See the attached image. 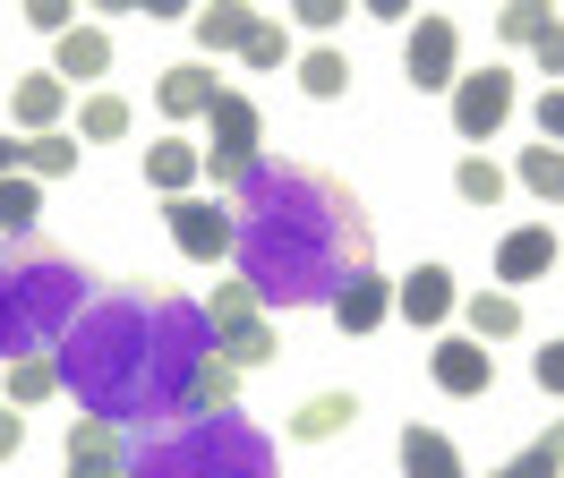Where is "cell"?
<instances>
[{
	"mask_svg": "<svg viewBox=\"0 0 564 478\" xmlns=\"http://www.w3.org/2000/svg\"><path fill=\"white\" fill-rule=\"evenodd\" d=\"M248 222L240 231V257H248V282H257V300H334L343 291V265L334 257H317L308 248V214H325V197H334V180H308V171H248Z\"/></svg>",
	"mask_w": 564,
	"mask_h": 478,
	"instance_id": "1",
	"label": "cell"
},
{
	"mask_svg": "<svg viewBox=\"0 0 564 478\" xmlns=\"http://www.w3.org/2000/svg\"><path fill=\"white\" fill-rule=\"evenodd\" d=\"M77 282H86V273L61 265V257H43V248L0 257V350L26 359L52 325H69V316H77Z\"/></svg>",
	"mask_w": 564,
	"mask_h": 478,
	"instance_id": "2",
	"label": "cell"
},
{
	"mask_svg": "<svg viewBox=\"0 0 564 478\" xmlns=\"http://www.w3.org/2000/svg\"><path fill=\"white\" fill-rule=\"evenodd\" d=\"M145 478H265V444L248 436V427H231V410H223L206 427L154 444V453H145Z\"/></svg>",
	"mask_w": 564,
	"mask_h": 478,
	"instance_id": "3",
	"label": "cell"
},
{
	"mask_svg": "<svg viewBox=\"0 0 564 478\" xmlns=\"http://www.w3.org/2000/svg\"><path fill=\"white\" fill-rule=\"evenodd\" d=\"M163 222H172V248H180V257H197V265H223V257L240 248V222H231V205H223V197H172V205H163Z\"/></svg>",
	"mask_w": 564,
	"mask_h": 478,
	"instance_id": "4",
	"label": "cell"
},
{
	"mask_svg": "<svg viewBox=\"0 0 564 478\" xmlns=\"http://www.w3.org/2000/svg\"><path fill=\"white\" fill-rule=\"evenodd\" d=\"M402 68H411L420 95H454L462 86V26L436 18V9H420V26H411V43H402Z\"/></svg>",
	"mask_w": 564,
	"mask_h": 478,
	"instance_id": "5",
	"label": "cell"
},
{
	"mask_svg": "<svg viewBox=\"0 0 564 478\" xmlns=\"http://www.w3.org/2000/svg\"><path fill=\"white\" fill-rule=\"evenodd\" d=\"M505 120H513V68H470L454 86V129L479 145V137H496Z\"/></svg>",
	"mask_w": 564,
	"mask_h": 478,
	"instance_id": "6",
	"label": "cell"
},
{
	"mask_svg": "<svg viewBox=\"0 0 564 478\" xmlns=\"http://www.w3.org/2000/svg\"><path fill=\"white\" fill-rule=\"evenodd\" d=\"M427 376H436V393H454V402H470V393H488L496 384V350L470 334H445L436 350H427Z\"/></svg>",
	"mask_w": 564,
	"mask_h": 478,
	"instance_id": "7",
	"label": "cell"
},
{
	"mask_svg": "<svg viewBox=\"0 0 564 478\" xmlns=\"http://www.w3.org/2000/svg\"><path fill=\"white\" fill-rule=\"evenodd\" d=\"M69 478H129L120 419H69Z\"/></svg>",
	"mask_w": 564,
	"mask_h": 478,
	"instance_id": "8",
	"label": "cell"
},
{
	"mask_svg": "<svg viewBox=\"0 0 564 478\" xmlns=\"http://www.w3.org/2000/svg\"><path fill=\"white\" fill-rule=\"evenodd\" d=\"M393 316V282L377 265H359V273H343V291H334V325L343 334H377Z\"/></svg>",
	"mask_w": 564,
	"mask_h": 478,
	"instance_id": "9",
	"label": "cell"
},
{
	"mask_svg": "<svg viewBox=\"0 0 564 478\" xmlns=\"http://www.w3.org/2000/svg\"><path fill=\"white\" fill-rule=\"evenodd\" d=\"M154 102H163V120H206L214 102H223V86H214L206 61H180V68L154 77Z\"/></svg>",
	"mask_w": 564,
	"mask_h": 478,
	"instance_id": "10",
	"label": "cell"
},
{
	"mask_svg": "<svg viewBox=\"0 0 564 478\" xmlns=\"http://www.w3.org/2000/svg\"><path fill=\"white\" fill-rule=\"evenodd\" d=\"M393 307H402L411 325H445V316L462 307V291H454V273H445V265H420V273L393 282Z\"/></svg>",
	"mask_w": 564,
	"mask_h": 478,
	"instance_id": "11",
	"label": "cell"
},
{
	"mask_svg": "<svg viewBox=\"0 0 564 478\" xmlns=\"http://www.w3.org/2000/svg\"><path fill=\"white\" fill-rule=\"evenodd\" d=\"M197 180H206V145H188V137L145 145V188H163V197H197Z\"/></svg>",
	"mask_w": 564,
	"mask_h": 478,
	"instance_id": "12",
	"label": "cell"
},
{
	"mask_svg": "<svg viewBox=\"0 0 564 478\" xmlns=\"http://www.w3.org/2000/svg\"><path fill=\"white\" fill-rule=\"evenodd\" d=\"M547 265H556V222H522V231H505V248H496V282H539Z\"/></svg>",
	"mask_w": 564,
	"mask_h": 478,
	"instance_id": "13",
	"label": "cell"
},
{
	"mask_svg": "<svg viewBox=\"0 0 564 478\" xmlns=\"http://www.w3.org/2000/svg\"><path fill=\"white\" fill-rule=\"evenodd\" d=\"M231 402H240V368L223 350H197V368H188V419H223Z\"/></svg>",
	"mask_w": 564,
	"mask_h": 478,
	"instance_id": "14",
	"label": "cell"
},
{
	"mask_svg": "<svg viewBox=\"0 0 564 478\" xmlns=\"http://www.w3.org/2000/svg\"><path fill=\"white\" fill-rule=\"evenodd\" d=\"M104 68H111V34L104 26H69L61 34V52H52V77H61V86H95Z\"/></svg>",
	"mask_w": 564,
	"mask_h": 478,
	"instance_id": "15",
	"label": "cell"
},
{
	"mask_svg": "<svg viewBox=\"0 0 564 478\" xmlns=\"http://www.w3.org/2000/svg\"><path fill=\"white\" fill-rule=\"evenodd\" d=\"M257 18H265V9H248V0H214V9H188V26H197V43H206V52H240L248 34H257Z\"/></svg>",
	"mask_w": 564,
	"mask_h": 478,
	"instance_id": "16",
	"label": "cell"
},
{
	"mask_svg": "<svg viewBox=\"0 0 564 478\" xmlns=\"http://www.w3.org/2000/svg\"><path fill=\"white\" fill-rule=\"evenodd\" d=\"M61 102H69V86L43 68V77H18V95H9V111H18V129L26 137H52V120H61Z\"/></svg>",
	"mask_w": 564,
	"mask_h": 478,
	"instance_id": "17",
	"label": "cell"
},
{
	"mask_svg": "<svg viewBox=\"0 0 564 478\" xmlns=\"http://www.w3.org/2000/svg\"><path fill=\"white\" fill-rule=\"evenodd\" d=\"M359 419V393H308V402L291 410V436L300 444H325V436H343Z\"/></svg>",
	"mask_w": 564,
	"mask_h": 478,
	"instance_id": "18",
	"label": "cell"
},
{
	"mask_svg": "<svg viewBox=\"0 0 564 478\" xmlns=\"http://www.w3.org/2000/svg\"><path fill=\"white\" fill-rule=\"evenodd\" d=\"M393 453H402V478H462V453L436 436V427H402Z\"/></svg>",
	"mask_w": 564,
	"mask_h": 478,
	"instance_id": "19",
	"label": "cell"
},
{
	"mask_svg": "<svg viewBox=\"0 0 564 478\" xmlns=\"http://www.w3.org/2000/svg\"><path fill=\"white\" fill-rule=\"evenodd\" d=\"M462 316H470V341H513L522 334V300H513V291H470Z\"/></svg>",
	"mask_w": 564,
	"mask_h": 478,
	"instance_id": "20",
	"label": "cell"
},
{
	"mask_svg": "<svg viewBox=\"0 0 564 478\" xmlns=\"http://www.w3.org/2000/svg\"><path fill=\"white\" fill-rule=\"evenodd\" d=\"M214 350H223L231 368H265V359H274V325H265V316H231V325H214Z\"/></svg>",
	"mask_w": 564,
	"mask_h": 478,
	"instance_id": "21",
	"label": "cell"
},
{
	"mask_svg": "<svg viewBox=\"0 0 564 478\" xmlns=\"http://www.w3.org/2000/svg\"><path fill=\"white\" fill-rule=\"evenodd\" d=\"M18 171H26V180H69L77 171V137H18Z\"/></svg>",
	"mask_w": 564,
	"mask_h": 478,
	"instance_id": "22",
	"label": "cell"
},
{
	"mask_svg": "<svg viewBox=\"0 0 564 478\" xmlns=\"http://www.w3.org/2000/svg\"><path fill=\"white\" fill-rule=\"evenodd\" d=\"M43 214V180H26V171H9L0 180V239H26Z\"/></svg>",
	"mask_w": 564,
	"mask_h": 478,
	"instance_id": "23",
	"label": "cell"
},
{
	"mask_svg": "<svg viewBox=\"0 0 564 478\" xmlns=\"http://www.w3.org/2000/svg\"><path fill=\"white\" fill-rule=\"evenodd\" d=\"M513 180H522V188H530L539 205H564V145H522Z\"/></svg>",
	"mask_w": 564,
	"mask_h": 478,
	"instance_id": "24",
	"label": "cell"
},
{
	"mask_svg": "<svg viewBox=\"0 0 564 478\" xmlns=\"http://www.w3.org/2000/svg\"><path fill=\"white\" fill-rule=\"evenodd\" d=\"M61 393V359H43V350H26V359H9V402L18 410H35Z\"/></svg>",
	"mask_w": 564,
	"mask_h": 478,
	"instance_id": "25",
	"label": "cell"
},
{
	"mask_svg": "<svg viewBox=\"0 0 564 478\" xmlns=\"http://www.w3.org/2000/svg\"><path fill=\"white\" fill-rule=\"evenodd\" d=\"M351 86V61L334 52V43H317V52H300V95H317V102H334Z\"/></svg>",
	"mask_w": 564,
	"mask_h": 478,
	"instance_id": "26",
	"label": "cell"
},
{
	"mask_svg": "<svg viewBox=\"0 0 564 478\" xmlns=\"http://www.w3.org/2000/svg\"><path fill=\"white\" fill-rule=\"evenodd\" d=\"M77 137H95V145L129 137V102H120V95H86V102H77Z\"/></svg>",
	"mask_w": 564,
	"mask_h": 478,
	"instance_id": "27",
	"label": "cell"
},
{
	"mask_svg": "<svg viewBox=\"0 0 564 478\" xmlns=\"http://www.w3.org/2000/svg\"><path fill=\"white\" fill-rule=\"evenodd\" d=\"M556 26V9H547V0H513V9H496V34H505V43H539V34Z\"/></svg>",
	"mask_w": 564,
	"mask_h": 478,
	"instance_id": "28",
	"label": "cell"
},
{
	"mask_svg": "<svg viewBox=\"0 0 564 478\" xmlns=\"http://www.w3.org/2000/svg\"><path fill=\"white\" fill-rule=\"evenodd\" d=\"M454 188H462V205H496V197H505V171H496L488 154H462Z\"/></svg>",
	"mask_w": 564,
	"mask_h": 478,
	"instance_id": "29",
	"label": "cell"
},
{
	"mask_svg": "<svg viewBox=\"0 0 564 478\" xmlns=\"http://www.w3.org/2000/svg\"><path fill=\"white\" fill-rule=\"evenodd\" d=\"M231 316H257V282H214V325H231Z\"/></svg>",
	"mask_w": 564,
	"mask_h": 478,
	"instance_id": "30",
	"label": "cell"
},
{
	"mask_svg": "<svg viewBox=\"0 0 564 478\" xmlns=\"http://www.w3.org/2000/svg\"><path fill=\"white\" fill-rule=\"evenodd\" d=\"M240 61L248 68H282V26H274V18H257V34L240 43Z\"/></svg>",
	"mask_w": 564,
	"mask_h": 478,
	"instance_id": "31",
	"label": "cell"
},
{
	"mask_svg": "<svg viewBox=\"0 0 564 478\" xmlns=\"http://www.w3.org/2000/svg\"><path fill=\"white\" fill-rule=\"evenodd\" d=\"M26 26H35V34H52V43H61V34H69L77 18H69V0H26Z\"/></svg>",
	"mask_w": 564,
	"mask_h": 478,
	"instance_id": "32",
	"label": "cell"
},
{
	"mask_svg": "<svg viewBox=\"0 0 564 478\" xmlns=\"http://www.w3.org/2000/svg\"><path fill=\"white\" fill-rule=\"evenodd\" d=\"M564 461L556 453H539V444H530V453H513V461H505V470H488V478H556Z\"/></svg>",
	"mask_w": 564,
	"mask_h": 478,
	"instance_id": "33",
	"label": "cell"
},
{
	"mask_svg": "<svg viewBox=\"0 0 564 478\" xmlns=\"http://www.w3.org/2000/svg\"><path fill=\"white\" fill-rule=\"evenodd\" d=\"M530 376H539V393H564V334L547 341L539 359H530Z\"/></svg>",
	"mask_w": 564,
	"mask_h": 478,
	"instance_id": "34",
	"label": "cell"
},
{
	"mask_svg": "<svg viewBox=\"0 0 564 478\" xmlns=\"http://www.w3.org/2000/svg\"><path fill=\"white\" fill-rule=\"evenodd\" d=\"M343 9H351V0H291V18H300L308 34H325L334 18H343Z\"/></svg>",
	"mask_w": 564,
	"mask_h": 478,
	"instance_id": "35",
	"label": "cell"
},
{
	"mask_svg": "<svg viewBox=\"0 0 564 478\" xmlns=\"http://www.w3.org/2000/svg\"><path fill=\"white\" fill-rule=\"evenodd\" d=\"M539 137H547V145H564V86H547V95H539Z\"/></svg>",
	"mask_w": 564,
	"mask_h": 478,
	"instance_id": "36",
	"label": "cell"
},
{
	"mask_svg": "<svg viewBox=\"0 0 564 478\" xmlns=\"http://www.w3.org/2000/svg\"><path fill=\"white\" fill-rule=\"evenodd\" d=\"M530 52H539V68H547V77H564V18H556V26H547V34H539Z\"/></svg>",
	"mask_w": 564,
	"mask_h": 478,
	"instance_id": "37",
	"label": "cell"
},
{
	"mask_svg": "<svg viewBox=\"0 0 564 478\" xmlns=\"http://www.w3.org/2000/svg\"><path fill=\"white\" fill-rule=\"evenodd\" d=\"M18 444H26V419H9V402H0V461H18Z\"/></svg>",
	"mask_w": 564,
	"mask_h": 478,
	"instance_id": "38",
	"label": "cell"
},
{
	"mask_svg": "<svg viewBox=\"0 0 564 478\" xmlns=\"http://www.w3.org/2000/svg\"><path fill=\"white\" fill-rule=\"evenodd\" d=\"M539 453H556V461H564V419L547 427V436H539Z\"/></svg>",
	"mask_w": 564,
	"mask_h": 478,
	"instance_id": "39",
	"label": "cell"
},
{
	"mask_svg": "<svg viewBox=\"0 0 564 478\" xmlns=\"http://www.w3.org/2000/svg\"><path fill=\"white\" fill-rule=\"evenodd\" d=\"M9 171H18V145H9V137H0V180H9Z\"/></svg>",
	"mask_w": 564,
	"mask_h": 478,
	"instance_id": "40",
	"label": "cell"
}]
</instances>
